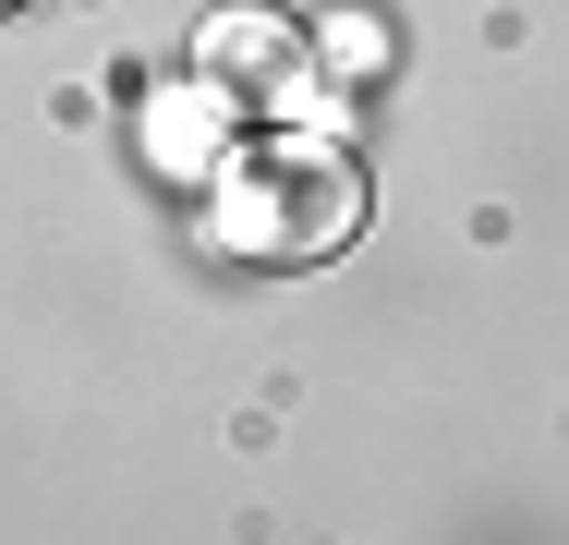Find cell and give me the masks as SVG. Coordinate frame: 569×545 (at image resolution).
<instances>
[{
  "instance_id": "obj_1",
  "label": "cell",
  "mask_w": 569,
  "mask_h": 545,
  "mask_svg": "<svg viewBox=\"0 0 569 545\" xmlns=\"http://www.w3.org/2000/svg\"><path fill=\"white\" fill-rule=\"evenodd\" d=\"M351 230H363V170H351V146H328V133L254 146L230 170V195H219V242L254 255V267H316V255H340Z\"/></svg>"
},
{
  "instance_id": "obj_2",
  "label": "cell",
  "mask_w": 569,
  "mask_h": 545,
  "mask_svg": "<svg viewBox=\"0 0 569 545\" xmlns=\"http://www.w3.org/2000/svg\"><path fill=\"white\" fill-rule=\"evenodd\" d=\"M194 73H207V98L230 109H267L291 73H303V37L279 24V12H219L207 37H194Z\"/></svg>"
},
{
  "instance_id": "obj_3",
  "label": "cell",
  "mask_w": 569,
  "mask_h": 545,
  "mask_svg": "<svg viewBox=\"0 0 569 545\" xmlns=\"http://www.w3.org/2000/svg\"><path fill=\"white\" fill-rule=\"evenodd\" d=\"M376 61H388V37H376L363 12H340V24H328V73H376Z\"/></svg>"
},
{
  "instance_id": "obj_4",
  "label": "cell",
  "mask_w": 569,
  "mask_h": 545,
  "mask_svg": "<svg viewBox=\"0 0 569 545\" xmlns=\"http://www.w3.org/2000/svg\"><path fill=\"white\" fill-rule=\"evenodd\" d=\"M0 12H12V0H0Z\"/></svg>"
}]
</instances>
